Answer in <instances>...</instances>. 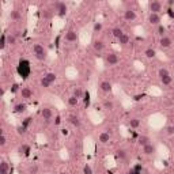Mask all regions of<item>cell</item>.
<instances>
[{"label": "cell", "mask_w": 174, "mask_h": 174, "mask_svg": "<svg viewBox=\"0 0 174 174\" xmlns=\"http://www.w3.org/2000/svg\"><path fill=\"white\" fill-rule=\"evenodd\" d=\"M17 72L22 79H27L32 74V66H30V61L27 59H20L19 63L17 66Z\"/></svg>", "instance_id": "6da1fadb"}, {"label": "cell", "mask_w": 174, "mask_h": 174, "mask_svg": "<svg viewBox=\"0 0 174 174\" xmlns=\"http://www.w3.org/2000/svg\"><path fill=\"white\" fill-rule=\"evenodd\" d=\"M33 54H34V57L40 61L46 60V57H48V52H46L45 46L41 45V44H35V45L33 46Z\"/></svg>", "instance_id": "7a4b0ae2"}, {"label": "cell", "mask_w": 174, "mask_h": 174, "mask_svg": "<svg viewBox=\"0 0 174 174\" xmlns=\"http://www.w3.org/2000/svg\"><path fill=\"white\" fill-rule=\"evenodd\" d=\"M52 6H53V10L56 11L57 17H60V18H66L67 17L68 7H67L66 3H63V2H54Z\"/></svg>", "instance_id": "3957f363"}, {"label": "cell", "mask_w": 174, "mask_h": 174, "mask_svg": "<svg viewBox=\"0 0 174 174\" xmlns=\"http://www.w3.org/2000/svg\"><path fill=\"white\" fill-rule=\"evenodd\" d=\"M118 61H120V59H118V56L114 52H111V53H108L105 56V63L108 64L109 67H113V66H117Z\"/></svg>", "instance_id": "277c9868"}, {"label": "cell", "mask_w": 174, "mask_h": 174, "mask_svg": "<svg viewBox=\"0 0 174 174\" xmlns=\"http://www.w3.org/2000/svg\"><path fill=\"white\" fill-rule=\"evenodd\" d=\"M163 6L160 2H157V0H152L148 3V10H150V14H159L162 11Z\"/></svg>", "instance_id": "5b68a950"}, {"label": "cell", "mask_w": 174, "mask_h": 174, "mask_svg": "<svg viewBox=\"0 0 174 174\" xmlns=\"http://www.w3.org/2000/svg\"><path fill=\"white\" fill-rule=\"evenodd\" d=\"M142 150H143V154L147 155V157H152V155L157 154V146L152 144V143H150V144L144 146Z\"/></svg>", "instance_id": "8992f818"}, {"label": "cell", "mask_w": 174, "mask_h": 174, "mask_svg": "<svg viewBox=\"0 0 174 174\" xmlns=\"http://www.w3.org/2000/svg\"><path fill=\"white\" fill-rule=\"evenodd\" d=\"M41 117H42L46 123H49V121L53 118V111H52V109L50 108H42L41 109Z\"/></svg>", "instance_id": "52a82bcc"}, {"label": "cell", "mask_w": 174, "mask_h": 174, "mask_svg": "<svg viewBox=\"0 0 174 174\" xmlns=\"http://www.w3.org/2000/svg\"><path fill=\"white\" fill-rule=\"evenodd\" d=\"M20 97H22L25 101L32 99L33 98V90L30 89V87H22V89H20Z\"/></svg>", "instance_id": "ba28073f"}, {"label": "cell", "mask_w": 174, "mask_h": 174, "mask_svg": "<svg viewBox=\"0 0 174 174\" xmlns=\"http://www.w3.org/2000/svg\"><path fill=\"white\" fill-rule=\"evenodd\" d=\"M68 123L71 124L72 127H75V128H79V127L82 125V121H80L79 116H76V114H69L68 116Z\"/></svg>", "instance_id": "9c48e42d"}, {"label": "cell", "mask_w": 174, "mask_h": 174, "mask_svg": "<svg viewBox=\"0 0 174 174\" xmlns=\"http://www.w3.org/2000/svg\"><path fill=\"white\" fill-rule=\"evenodd\" d=\"M148 22H150V25H152V26H159L160 22H162V18H160L159 14H150Z\"/></svg>", "instance_id": "30bf717a"}, {"label": "cell", "mask_w": 174, "mask_h": 174, "mask_svg": "<svg viewBox=\"0 0 174 174\" xmlns=\"http://www.w3.org/2000/svg\"><path fill=\"white\" fill-rule=\"evenodd\" d=\"M26 110H27V105H26L25 102H19V103H17V105H14V108H12V111H14L15 114H22V113H25Z\"/></svg>", "instance_id": "8fae6325"}, {"label": "cell", "mask_w": 174, "mask_h": 174, "mask_svg": "<svg viewBox=\"0 0 174 174\" xmlns=\"http://www.w3.org/2000/svg\"><path fill=\"white\" fill-rule=\"evenodd\" d=\"M171 45H173V41H171V38L167 37V35H165V37H162L159 40V46L162 49H169Z\"/></svg>", "instance_id": "7c38bea8"}, {"label": "cell", "mask_w": 174, "mask_h": 174, "mask_svg": "<svg viewBox=\"0 0 174 174\" xmlns=\"http://www.w3.org/2000/svg\"><path fill=\"white\" fill-rule=\"evenodd\" d=\"M105 42H103L102 40H94L93 41V49H94L95 52H98V53H99V52H103L105 50Z\"/></svg>", "instance_id": "4fadbf2b"}, {"label": "cell", "mask_w": 174, "mask_h": 174, "mask_svg": "<svg viewBox=\"0 0 174 174\" xmlns=\"http://www.w3.org/2000/svg\"><path fill=\"white\" fill-rule=\"evenodd\" d=\"M78 38H79L78 37V33L75 32V30H72V29L66 33V41L67 42H76Z\"/></svg>", "instance_id": "5bb4252c"}, {"label": "cell", "mask_w": 174, "mask_h": 174, "mask_svg": "<svg viewBox=\"0 0 174 174\" xmlns=\"http://www.w3.org/2000/svg\"><path fill=\"white\" fill-rule=\"evenodd\" d=\"M136 18H137V15L133 10L129 8V10H125V11H124V19L128 20V22H133V20H136Z\"/></svg>", "instance_id": "9a60e30c"}, {"label": "cell", "mask_w": 174, "mask_h": 174, "mask_svg": "<svg viewBox=\"0 0 174 174\" xmlns=\"http://www.w3.org/2000/svg\"><path fill=\"white\" fill-rule=\"evenodd\" d=\"M99 90L102 93H105V94L110 93L111 91V83L109 82V80H102V82L99 83Z\"/></svg>", "instance_id": "2e32d148"}, {"label": "cell", "mask_w": 174, "mask_h": 174, "mask_svg": "<svg viewBox=\"0 0 174 174\" xmlns=\"http://www.w3.org/2000/svg\"><path fill=\"white\" fill-rule=\"evenodd\" d=\"M98 142H99L101 144H108V143L110 142V133H109V132H102V133L99 135V137H98Z\"/></svg>", "instance_id": "e0dca14e"}, {"label": "cell", "mask_w": 174, "mask_h": 174, "mask_svg": "<svg viewBox=\"0 0 174 174\" xmlns=\"http://www.w3.org/2000/svg\"><path fill=\"white\" fill-rule=\"evenodd\" d=\"M82 99H83V106H84V109H87L90 106V103H91V95H90L89 90L84 91V95H83Z\"/></svg>", "instance_id": "ac0fdd59"}, {"label": "cell", "mask_w": 174, "mask_h": 174, "mask_svg": "<svg viewBox=\"0 0 174 174\" xmlns=\"http://www.w3.org/2000/svg\"><path fill=\"white\" fill-rule=\"evenodd\" d=\"M0 174H10L8 162L4 159H2V162H0Z\"/></svg>", "instance_id": "d6986e66"}, {"label": "cell", "mask_w": 174, "mask_h": 174, "mask_svg": "<svg viewBox=\"0 0 174 174\" xmlns=\"http://www.w3.org/2000/svg\"><path fill=\"white\" fill-rule=\"evenodd\" d=\"M137 143H139V146L144 147L147 146V144H150L151 143V139H150V136H146V135H142V136L137 139Z\"/></svg>", "instance_id": "ffe728a7"}, {"label": "cell", "mask_w": 174, "mask_h": 174, "mask_svg": "<svg viewBox=\"0 0 174 174\" xmlns=\"http://www.w3.org/2000/svg\"><path fill=\"white\" fill-rule=\"evenodd\" d=\"M18 151H19V154H22L23 157H29V155H30V151H32V148H30V146H27V144H22Z\"/></svg>", "instance_id": "44dd1931"}, {"label": "cell", "mask_w": 174, "mask_h": 174, "mask_svg": "<svg viewBox=\"0 0 174 174\" xmlns=\"http://www.w3.org/2000/svg\"><path fill=\"white\" fill-rule=\"evenodd\" d=\"M142 171H143V166L137 163V165H135L127 174H142Z\"/></svg>", "instance_id": "7402d4cb"}, {"label": "cell", "mask_w": 174, "mask_h": 174, "mask_svg": "<svg viewBox=\"0 0 174 174\" xmlns=\"http://www.w3.org/2000/svg\"><path fill=\"white\" fill-rule=\"evenodd\" d=\"M118 44H120L121 46H125L129 44V35L127 34V33H124L123 35H121L120 38H118Z\"/></svg>", "instance_id": "603a6c76"}, {"label": "cell", "mask_w": 174, "mask_h": 174, "mask_svg": "<svg viewBox=\"0 0 174 174\" xmlns=\"http://www.w3.org/2000/svg\"><path fill=\"white\" fill-rule=\"evenodd\" d=\"M144 56H146L147 59H155V57H157V50L152 48H148L144 52Z\"/></svg>", "instance_id": "cb8c5ba5"}, {"label": "cell", "mask_w": 174, "mask_h": 174, "mask_svg": "<svg viewBox=\"0 0 174 174\" xmlns=\"http://www.w3.org/2000/svg\"><path fill=\"white\" fill-rule=\"evenodd\" d=\"M116 157H117V159L124 160V159H127V157H128V154H127V151H125V150L120 148V150H117V151H116Z\"/></svg>", "instance_id": "d4e9b609"}, {"label": "cell", "mask_w": 174, "mask_h": 174, "mask_svg": "<svg viewBox=\"0 0 174 174\" xmlns=\"http://www.w3.org/2000/svg\"><path fill=\"white\" fill-rule=\"evenodd\" d=\"M123 34H124V32H123V29H121V27H114L113 30H111V35H113L114 38H117V40H118V38H120Z\"/></svg>", "instance_id": "484cf974"}, {"label": "cell", "mask_w": 174, "mask_h": 174, "mask_svg": "<svg viewBox=\"0 0 174 174\" xmlns=\"http://www.w3.org/2000/svg\"><path fill=\"white\" fill-rule=\"evenodd\" d=\"M7 45H8V42H7V34H6V33H3L2 37H0V49L4 50Z\"/></svg>", "instance_id": "4316f807"}, {"label": "cell", "mask_w": 174, "mask_h": 174, "mask_svg": "<svg viewBox=\"0 0 174 174\" xmlns=\"http://www.w3.org/2000/svg\"><path fill=\"white\" fill-rule=\"evenodd\" d=\"M103 109H106V110H109V111L114 110V102L110 101V99L103 101Z\"/></svg>", "instance_id": "83f0119b"}, {"label": "cell", "mask_w": 174, "mask_h": 174, "mask_svg": "<svg viewBox=\"0 0 174 174\" xmlns=\"http://www.w3.org/2000/svg\"><path fill=\"white\" fill-rule=\"evenodd\" d=\"M44 78H45L49 83H52V84H53V83L56 82V79H57V75L54 74V72H48V74H46Z\"/></svg>", "instance_id": "f1b7e54d"}, {"label": "cell", "mask_w": 174, "mask_h": 174, "mask_svg": "<svg viewBox=\"0 0 174 174\" xmlns=\"http://www.w3.org/2000/svg\"><path fill=\"white\" fill-rule=\"evenodd\" d=\"M102 29H103L102 22H95L94 26H93V33H94V34H98V33L102 32Z\"/></svg>", "instance_id": "f546056e"}, {"label": "cell", "mask_w": 174, "mask_h": 174, "mask_svg": "<svg viewBox=\"0 0 174 174\" xmlns=\"http://www.w3.org/2000/svg\"><path fill=\"white\" fill-rule=\"evenodd\" d=\"M32 123H33V117H32V116H27V117H25V118L22 120V124H20V125L29 129V127L32 125Z\"/></svg>", "instance_id": "4dcf8cb0"}, {"label": "cell", "mask_w": 174, "mask_h": 174, "mask_svg": "<svg viewBox=\"0 0 174 174\" xmlns=\"http://www.w3.org/2000/svg\"><path fill=\"white\" fill-rule=\"evenodd\" d=\"M157 34L159 35L160 38H162V37H165V35H166V27L162 25V23H160L159 26H157Z\"/></svg>", "instance_id": "1f68e13d"}, {"label": "cell", "mask_w": 174, "mask_h": 174, "mask_svg": "<svg viewBox=\"0 0 174 174\" xmlns=\"http://www.w3.org/2000/svg\"><path fill=\"white\" fill-rule=\"evenodd\" d=\"M129 127L133 128V129L139 128V127H140V120H139V118H136V117L131 118V120H129Z\"/></svg>", "instance_id": "d6a6232c"}, {"label": "cell", "mask_w": 174, "mask_h": 174, "mask_svg": "<svg viewBox=\"0 0 174 174\" xmlns=\"http://www.w3.org/2000/svg\"><path fill=\"white\" fill-rule=\"evenodd\" d=\"M74 97H76L78 99H80V98H83V95H84V91H83L82 89H80V87H75L74 89Z\"/></svg>", "instance_id": "836d02e7"}, {"label": "cell", "mask_w": 174, "mask_h": 174, "mask_svg": "<svg viewBox=\"0 0 174 174\" xmlns=\"http://www.w3.org/2000/svg\"><path fill=\"white\" fill-rule=\"evenodd\" d=\"M20 17H22V15H20V12L18 11V10H12V11L10 12V18H11L12 20H19Z\"/></svg>", "instance_id": "e575fe53"}, {"label": "cell", "mask_w": 174, "mask_h": 174, "mask_svg": "<svg viewBox=\"0 0 174 174\" xmlns=\"http://www.w3.org/2000/svg\"><path fill=\"white\" fill-rule=\"evenodd\" d=\"M170 75V72H169L167 68H160L159 71H158V76H159V79H163V78L169 76Z\"/></svg>", "instance_id": "d590c367"}, {"label": "cell", "mask_w": 174, "mask_h": 174, "mask_svg": "<svg viewBox=\"0 0 174 174\" xmlns=\"http://www.w3.org/2000/svg\"><path fill=\"white\" fill-rule=\"evenodd\" d=\"M20 89H22V87H20L18 83H12L11 87H10V91H11L12 94H17V93H20Z\"/></svg>", "instance_id": "8d00e7d4"}, {"label": "cell", "mask_w": 174, "mask_h": 174, "mask_svg": "<svg viewBox=\"0 0 174 174\" xmlns=\"http://www.w3.org/2000/svg\"><path fill=\"white\" fill-rule=\"evenodd\" d=\"M17 37L14 34H7V42L8 45H17Z\"/></svg>", "instance_id": "74e56055"}, {"label": "cell", "mask_w": 174, "mask_h": 174, "mask_svg": "<svg viewBox=\"0 0 174 174\" xmlns=\"http://www.w3.org/2000/svg\"><path fill=\"white\" fill-rule=\"evenodd\" d=\"M78 102H79V99H78L76 97H74V95H71V97L68 98V105L72 106V108H75V106L78 105Z\"/></svg>", "instance_id": "f35d334b"}, {"label": "cell", "mask_w": 174, "mask_h": 174, "mask_svg": "<svg viewBox=\"0 0 174 174\" xmlns=\"http://www.w3.org/2000/svg\"><path fill=\"white\" fill-rule=\"evenodd\" d=\"M83 174H94V171H93V167L89 165V163H86V165L83 166Z\"/></svg>", "instance_id": "ab89813d"}, {"label": "cell", "mask_w": 174, "mask_h": 174, "mask_svg": "<svg viewBox=\"0 0 174 174\" xmlns=\"http://www.w3.org/2000/svg\"><path fill=\"white\" fill-rule=\"evenodd\" d=\"M17 132H18V135H20V136H25V135L27 133V128H25V127L19 125V127L17 128Z\"/></svg>", "instance_id": "60d3db41"}, {"label": "cell", "mask_w": 174, "mask_h": 174, "mask_svg": "<svg viewBox=\"0 0 174 174\" xmlns=\"http://www.w3.org/2000/svg\"><path fill=\"white\" fill-rule=\"evenodd\" d=\"M160 82H162L163 86L171 84V75H169V76H166V78H163V79H160Z\"/></svg>", "instance_id": "b9f144b4"}, {"label": "cell", "mask_w": 174, "mask_h": 174, "mask_svg": "<svg viewBox=\"0 0 174 174\" xmlns=\"http://www.w3.org/2000/svg\"><path fill=\"white\" fill-rule=\"evenodd\" d=\"M6 144H7V137L4 133H2L0 135V147H4Z\"/></svg>", "instance_id": "7bdbcfd3"}, {"label": "cell", "mask_w": 174, "mask_h": 174, "mask_svg": "<svg viewBox=\"0 0 174 174\" xmlns=\"http://www.w3.org/2000/svg\"><path fill=\"white\" fill-rule=\"evenodd\" d=\"M38 173V166L37 165H33L29 167V174H37Z\"/></svg>", "instance_id": "ee69618b"}, {"label": "cell", "mask_w": 174, "mask_h": 174, "mask_svg": "<svg viewBox=\"0 0 174 174\" xmlns=\"http://www.w3.org/2000/svg\"><path fill=\"white\" fill-rule=\"evenodd\" d=\"M42 17L45 18V19H49V18H50V11H49V10H44V11H42Z\"/></svg>", "instance_id": "f6af8a7d"}, {"label": "cell", "mask_w": 174, "mask_h": 174, "mask_svg": "<svg viewBox=\"0 0 174 174\" xmlns=\"http://www.w3.org/2000/svg\"><path fill=\"white\" fill-rule=\"evenodd\" d=\"M166 133H167V135H174V125L173 127H167V128H166Z\"/></svg>", "instance_id": "bcb514c9"}, {"label": "cell", "mask_w": 174, "mask_h": 174, "mask_svg": "<svg viewBox=\"0 0 174 174\" xmlns=\"http://www.w3.org/2000/svg\"><path fill=\"white\" fill-rule=\"evenodd\" d=\"M60 123H61V117L57 114L56 117H54V125H60Z\"/></svg>", "instance_id": "7dc6e473"}, {"label": "cell", "mask_w": 174, "mask_h": 174, "mask_svg": "<svg viewBox=\"0 0 174 174\" xmlns=\"http://www.w3.org/2000/svg\"><path fill=\"white\" fill-rule=\"evenodd\" d=\"M167 15H169L170 18H174V10H173V8H169V10H167Z\"/></svg>", "instance_id": "c3c4849f"}, {"label": "cell", "mask_w": 174, "mask_h": 174, "mask_svg": "<svg viewBox=\"0 0 174 174\" xmlns=\"http://www.w3.org/2000/svg\"><path fill=\"white\" fill-rule=\"evenodd\" d=\"M167 4H169V6H174V0H169V2H167Z\"/></svg>", "instance_id": "681fc988"}, {"label": "cell", "mask_w": 174, "mask_h": 174, "mask_svg": "<svg viewBox=\"0 0 174 174\" xmlns=\"http://www.w3.org/2000/svg\"><path fill=\"white\" fill-rule=\"evenodd\" d=\"M59 174H68L67 171H61V173H59Z\"/></svg>", "instance_id": "f907efd6"}, {"label": "cell", "mask_w": 174, "mask_h": 174, "mask_svg": "<svg viewBox=\"0 0 174 174\" xmlns=\"http://www.w3.org/2000/svg\"><path fill=\"white\" fill-rule=\"evenodd\" d=\"M166 174H169V173H166Z\"/></svg>", "instance_id": "816d5d0a"}]
</instances>
